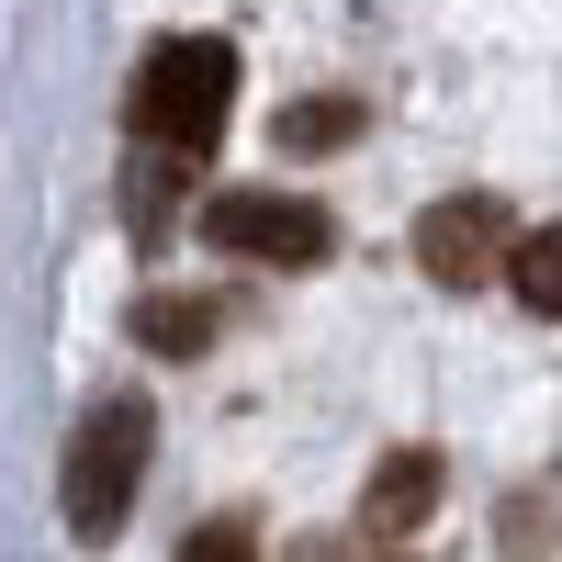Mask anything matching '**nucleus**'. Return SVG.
I'll use <instances>...</instances> for the list:
<instances>
[{
    "label": "nucleus",
    "instance_id": "nucleus-5",
    "mask_svg": "<svg viewBox=\"0 0 562 562\" xmlns=\"http://www.w3.org/2000/svg\"><path fill=\"white\" fill-rule=\"evenodd\" d=\"M428 506H439V450H383L371 461V484H360V529L371 540L428 529Z\"/></svg>",
    "mask_w": 562,
    "mask_h": 562
},
{
    "label": "nucleus",
    "instance_id": "nucleus-7",
    "mask_svg": "<svg viewBox=\"0 0 562 562\" xmlns=\"http://www.w3.org/2000/svg\"><path fill=\"white\" fill-rule=\"evenodd\" d=\"M360 124H371V113L349 102V90H315V102H293V113H281V147H293V158H326V147H349Z\"/></svg>",
    "mask_w": 562,
    "mask_h": 562
},
{
    "label": "nucleus",
    "instance_id": "nucleus-6",
    "mask_svg": "<svg viewBox=\"0 0 562 562\" xmlns=\"http://www.w3.org/2000/svg\"><path fill=\"white\" fill-rule=\"evenodd\" d=\"M135 349H158V360L214 349V304L203 293H147V304H135Z\"/></svg>",
    "mask_w": 562,
    "mask_h": 562
},
{
    "label": "nucleus",
    "instance_id": "nucleus-4",
    "mask_svg": "<svg viewBox=\"0 0 562 562\" xmlns=\"http://www.w3.org/2000/svg\"><path fill=\"white\" fill-rule=\"evenodd\" d=\"M506 259H518V225H506L495 192H450V203L416 214V270H428L439 293H484Z\"/></svg>",
    "mask_w": 562,
    "mask_h": 562
},
{
    "label": "nucleus",
    "instance_id": "nucleus-3",
    "mask_svg": "<svg viewBox=\"0 0 562 562\" xmlns=\"http://www.w3.org/2000/svg\"><path fill=\"white\" fill-rule=\"evenodd\" d=\"M203 237L225 259H259V270H315L326 248H338V225H326L315 203H293V192H214Z\"/></svg>",
    "mask_w": 562,
    "mask_h": 562
},
{
    "label": "nucleus",
    "instance_id": "nucleus-9",
    "mask_svg": "<svg viewBox=\"0 0 562 562\" xmlns=\"http://www.w3.org/2000/svg\"><path fill=\"white\" fill-rule=\"evenodd\" d=\"M259 551V518H248V506H225V518H203L192 540H180V562H248Z\"/></svg>",
    "mask_w": 562,
    "mask_h": 562
},
{
    "label": "nucleus",
    "instance_id": "nucleus-2",
    "mask_svg": "<svg viewBox=\"0 0 562 562\" xmlns=\"http://www.w3.org/2000/svg\"><path fill=\"white\" fill-rule=\"evenodd\" d=\"M147 450H158L147 394H102V405L68 428V473H57V495H68V529H79V540H113V529H124L135 484H147Z\"/></svg>",
    "mask_w": 562,
    "mask_h": 562
},
{
    "label": "nucleus",
    "instance_id": "nucleus-1",
    "mask_svg": "<svg viewBox=\"0 0 562 562\" xmlns=\"http://www.w3.org/2000/svg\"><path fill=\"white\" fill-rule=\"evenodd\" d=\"M225 113H237V45H225V34H158L147 57H135V79H124V135H135V158L203 169L214 135H225Z\"/></svg>",
    "mask_w": 562,
    "mask_h": 562
},
{
    "label": "nucleus",
    "instance_id": "nucleus-8",
    "mask_svg": "<svg viewBox=\"0 0 562 562\" xmlns=\"http://www.w3.org/2000/svg\"><path fill=\"white\" fill-rule=\"evenodd\" d=\"M506 293H518L529 315H562V225H529L518 259H506Z\"/></svg>",
    "mask_w": 562,
    "mask_h": 562
}]
</instances>
